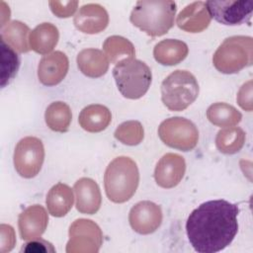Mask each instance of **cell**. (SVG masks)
I'll return each mask as SVG.
<instances>
[{
  "mask_svg": "<svg viewBox=\"0 0 253 253\" xmlns=\"http://www.w3.org/2000/svg\"><path fill=\"white\" fill-rule=\"evenodd\" d=\"M238 207L225 200L201 204L186 222L188 239L199 253H215L226 248L238 231Z\"/></svg>",
  "mask_w": 253,
  "mask_h": 253,
  "instance_id": "1",
  "label": "cell"
},
{
  "mask_svg": "<svg viewBox=\"0 0 253 253\" xmlns=\"http://www.w3.org/2000/svg\"><path fill=\"white\" fill-rule=\"evenodd\" d=\"M176 10V3L170 0L137 1L129 21L148 36L160 37L174 26Z\"/></svg>",
  "mask_w": 253,
  "mask_h": 253,
  "instance_id": "2",
  "label": "cell"
},
{
  "mask_svg": "<svg viewBox=\"0 0 253 253\" xmlns=\"http://www.w3.org/2000/svg\"><path fill=\"white\" fill-rule=\"evenodd\" d=\"M139 183L136 163L129 157L119 156L107 166L104 186L110 201L122 204L128 201L135 193Z\"/></svg>",
  "mask_w": 253,
  "mask_h": 253,
  "instance_id": "3",
  "label": "cell"
},
{
  "mask_svg": "<svg viewBox=\"0 0 253 253\" xmlns=\"http://www.w3.org/2000/svg\"><path fill=\"white\" fill-rule=\"evenodd\" d=\"M113 76L121 94L127 99H139L148 91L152 74L148 65L132 58L124 59L113 68Z\"/></svg>",
  "mask_w": 253,
  "mask_h": 253,
  "instance_id": "4",
  "label": "cell"
},
{
  "mask_svg": "<svg viewBox=\"0 0 253 253\" xmlns=\"http://www.w3.org/2000/svg\"><path fill=\"white\" fill-rule=\"evenodd\" d=\"M253 62V39L248 36H233L225 39L215 50L212 63L224 74L239 72Z\"/></svg>",
  "mask_w": 253,
  "mask_h": 253,
  "instance_id": "5",
  "label": "cell"
},
{
  "mask_svg": "<svg viewBox=\"0 0 253 253\" xmlns=\"http://www.w3.org/2000/svg\"><path fill=\"white\" fill-rule=\"evenodd\" d=\"M199 95L196 77L187 70H175L161 84V100L170 111L187 109Z\"/></svg>",
  "mask_w": 253,
  "mask_h": 253,
  "instance_id": "6",
  "label": "cell"
},
{
  "mask_svg": "<svg viewBox=\"0 0 253 253\" xmlns=\"http://www.w3.org/2000/svg\"><path fill=\"white\" fill-rule=\"evenodd\" d=\"M160 139L168 146L182 151H190L199 140L197 126L188 119L173 117L163 121L158 127Z\"/></svg>",
  "mask_w": 253,
  "mask_h": 253,
  "instance_id": "7",
  "label": "cell"
},
{
  "mask_svg": "<svg viewBox=\"0 0 253 253\" xmlns=\"http://www.w3.org/2000/svg\"><path fill=\"white\" fill-rule=\"evenodd\" d=\"M44 159L42 141L36 136H26L16 145L14 151V166L18 174L30 179L37 176Z\"/></svg>",
  "mask_w": 253,
  "mask_h": 253,
  "instance_id": "8",
  "label": "cell"
},
{
  "mask_svg": "<svg viewBox=\"0 0 253 253\" xmlns=\"http://www.w3.org/2000/svg\"><path fill=\"white\" fill-rule=\"evenodd\" d=\"M67 253H97L103 243L101 228L91 219L78 218L69 227Z\"/></svg>",
  "mask_w": 253,
  "mask_h": 253,
  "instance_id": "9",
  "label": "cell"
},
{
  "mask_svg": "<svg viewBox=\"0 0 253 253\" xmlns=\"http://www.w3.org/2000/svg\"><path fill=\"white\" fill-rule=\"evenodd\" d=\"M211 17L217 22L227 25L236 26L249 22L253 11L252 1L237 0H221L205 2Z\"/></svg>",
  "mask_w": 253,
  "mask_h": 253,
  "instance_id": "10",
  "label": "cell"
},
{
  "mask_svg": "<svg viewBox=\"0 0 253 253\" xmlns=\"http://www.w3.org/2000/svg\"><path fill=\"white\" fill-rule=\"evenodd\" d=\"M160 206L150 201H141L129 211L128 221L131 228L139 234H150L158 229L162 222Z\"/></svg>",
  "mask_w": 253,
  "mask_h": 253,
  "instance_id": "11",
  "label": "cell"
},
{
  "mask_svg": "<svg viewBox=\"0 0 253 253\" xmlns=\"http://www.w3.org/2000/svg\"><path fill=\"white\" fill-rule=\"evenodd\" d=\"M185 171L186 162L183 156L177 153H166L156 164L154 179L161 188H174L181 182Z\"/></svg>",
  "mask_w": 253,
  "mask_h": 253,
  "instance_id": "12",
  "label": "cell"
},
{
  "mask_svg": "<svg viewBox=\"0 0 253 253\" xmlns=\"http://www.w3.org/2000/svg\"><path fill=\"white\" fill-rule=\"evenodd\" d=\"M69 61L66 54L60 50L44 55L38 66V77L45 86L59 84L68 72Z\"/></svg>",
  "mask_w": 253,
  "mask_h": 253,
  "instance_id": "13",
  "label": "cell"
},
{
  "mask_svg": "<svg viewBox=\"0 0 253 253\" xmlns=\"http://www.w3.org/2000/svg\"><path fill=\"white\" fill-rule=\"evenodd\" d=\"M48 222V215L44 208L33 205L24 210L18 218L20 236L23 240L41 238Z\"/></svg>",
  "mask_w": 253,
  "mask_h": 253,
  "instance_id": "14",
  "label": "cell"
},
{
  "mask_svg": "<svg viewBox=\"0 0 253 253\" xmlns=\"http://www.w3.org/2000/svg\"><path fill=\"white\" fill-rule=\"evenodd\" d=\"M74 25L77 30L85 34H98L104 31L109 24V15L106 9L96 3L83 5L74 16Z\"/></svg>",
  "mask_w": 253,
  "mask_h": 253,
  "instance_id": "15",
  "label": "cell"
},
{
  "mask_svg": "<svg viewBox=\"0 0 253 253\" xmlns=\"http://www.w3.org/2000/svg\"><path fill=\"white\" fill-rule=\"evenodd\" d=\"M76 195V209L81 213H96L102 203L101 192L98 184L91 178H80L73 186Z\"/></svg>",
  "mask_w": 253,
  "mask_h": 253,
  "instance_id": "16",
  "label": "cell"
},
{
  "mask_svg": "<svg viewBox=\"0 0 253 253\" xmlns=\"http://www.w3.org/2000/svg\"><path fill=\"white\" fill-rule=\"evenodd\" d=\"M211 17L203 1L193 2L187 5L177 16V26L188 33H201L206 30Z\"/></svg>",
  "mask_w": 253,
  "mask_h": 253,
  "instance_id": "17",
  "label": "cell"
},
{
  "mask_svg": "<svg viewBox=\"0 0 253 253\" xmlns=\"http://www.w3.org/2000/svg\"><path fill=\"white\" fill-rule=\"evenodd\" d=\"M79 70L86 76L98 78L106 74L109 68V59L102 50L97 48L82 49L76 58Z\"/></svg>",
  "mask_w": 253,
  "mask_h": 253,
  "instance_id": "18",
  "label": "cell"
},
{
  "mask_svg": "<svg viewBox=\"0 0 253 253\" xmlns=\"http://www.w3.org/2000/svg\"><path fill=\"white\" fill-rule=\"evenodd\" d=\"M189 52L188 45L179 40L166 39L155 44L153 56L162 65H176L183 61Z\"/></svg>",
  "mask_w": 253,
  "mask_h": 253,
  "instance_id": "19",
  "label": "cell"
},
{
  "mask_svg": "<svg viewBox=\"0 0 253 253\" xmlns=\"http://www.w3.org/2000/svg\"><path fill=\"white\" fill-rule=\"evenodd\" d=\"M112 120L110 110L100 104H92L79 114L78 123L80 126L89 132H100L108 127Z\"/></svg>",
  "mask_w": 253,
  "mask_h": 253,
  "instance_id": "20",
  "label": "cell"
},
{
  "mask_svg": "<svg viewBox=\"0 0 253 253\" xmlns=\"http://www.w3.org/2000/svg\"><path fill=\"white\" fill-rule=\"evenodd\" d=\"M58 39V29L51 23H42L30 33V47L37 53L47 54L55 47Z\"/></svg>",
  "mask_w": 253,
  "mask_h": 253,
  "instance_id": "21",
  "label": "cell"
},
{
  "mask_svg": "<svg viewBox=\"0 0 253 253\" xmlns=\"http://www.w3.org/2000/svg\"><path fill=\"white\" fill-rule=\"evenodd\" d=\"M73 192L69 186L58 183L50 188L46 195V208L48 212L55 217L64 216L73 206Z\"/></svg>",
  "mask_w": 253,
  "mask_h": 253,
  "instance_id": "22",
  "label": "cell"
},
{
  "mask_svg": "<svg viewBox=\"0 0 253 253\" xmlns=\"http://www.w3.org/2000/svg\"><path fill=\"white\" fill-rule=\"evenodd\" d=\"M29 33L31 32L26 24L15 20L1 28L0 39L9 44L14 50L19 52H28L31 49L30 44H28Z\"/></svg>",
  "mask_w": 253,
  "mask_h": 253,
  "instance_id": "23",
  "label": "cell"
},
{
  "mask_svg": "<svg viewBox=\"0 0 253 253\" xmlns=\"http://www.w3.org/2000/svg\"><path fill=\"white\" fill-rule=\"evenodd\" d=\"M44 120L46 126L53 131L65 132L68 130L72 113L70 107L61 101L51 103L45 110Z\"/></svg>",
  "mask_w": 253,
  "mask_h": 253,
  "instance_id": "24",
  "label": "cell"
},
{
  "mask_svg": "<svg viewBox=\"0 0 253 253\" xmlns=\"http://www.w3.org/2000/svg\"><path fill=\"white\" fill-rule=\"evenodd\" d=\"M246 133L238 126H228L220 129L215 137L216 148L224 154L237 153L245 143Z\"/></svg>",
  "mask_w": 253,
  "mask_h": 253,
  "instance_id": "25",
  "label": "cell"
},
{
  "mask_svg": "<svg viewBox=\"0 0 253 253\" xmlns=\"http://www.w3.org/2000/svg\"><path fill=\"white\" fill-rule=\"evenodd\" d=\"M208 120L214 126L228 127L237 125L242 115L233 106L226 103H214L207 110Z\"/></svg>",
  "mask_w": 253,
  "mask_h": 253,
  "instance_id": "26",
  "label": "cell"
},
{
  "mask_svg": "<svg viewBox=\"0 0 253 253\" xmlns=\"http://www.w3.org/2000/svg\"><path fill=\"white\" fill-rule=\"evenodd\" d=\"M103 49L109 59L114 64L134 56L133 44L126 38L121 36H111L103 43Z\"/></svg>",
  "mask_w": 253,
  "mask_h": 253,
  "instance_id": "27",
  "label": "cell"
},
{
  "mask_svg": "<svg viewBox=\"0 0 253 253\" xmlns=\"http://www.w3.org/2000/svg\"><path fill=\"white\" fill-rule=\"evenodd\" d=\"M116 139L126 145L139 144L144 136L142 125L138 121H127L121 124L115 130Z\"/></svg>",
  "mask_w": 253,
  "mask_h": 253,
  "instance_id": "28",
  "label": "cell"
},
{
  "mask_svg": "<svg viewBox=\"0 0 253 253\" xmlns=\"http://www.w3.org/2000/svg\"><path fill=\"white\" fill-rule=\"evenodd\" d=\"M1 42V54H2V74H1V86L5 87L16 75L20 58L16 51L0 39Z\"/></svg>",
  "mask_w": 253,
  "mask_h": 253,
  "instance_id": "29",
  "label": "cell"
},
{
  "mask_svg": "<svg viewBox=\"0 0 253 253\" xmlns=\"http://www.w3.org/2000/svg\"><path fill=\"white\" fill-rule=\"evenodd\" d=\"M48 5L51 12L58 18H68L75 13L78 1H49Z\"/></svg>",
  "mask_w": 253,
  "mask_h": 253,
  "instance_id": "30",
  "label": "cell"
},
{
  "mask_svg": "<svg viewBox=\"0 0 253 253\" xmlns=\"http://www.w3.org/2000/svg\"><path fill=\"white\" fill-rule=\"evenodd\" d=\"M252 87V80L247 81L240 87L236 97L238 105L247 112H251L253 110Z\"/></svg>",
  "mask_w": 253,
  "mask_h": 253,
  "instance_id": "31",
  "label": "cell"
},
{
  "mask_svg": "<svg viewBox=\"0 0 253 253\" xmlns=\"http://www.w3.org/2000/svg\"><path fill=\"white\" fill-rule=\"evenodd\" d=\"M1 252H9L16 243V235L13 227L7 224H1Z\"/></svg>",
  "mask_w": 253,
  "mask_h": 253,
  "instance_id": "32",
  "label": "cell"
},
{
  "mask_svg": "<svg viewBox=\"0 0 253 253\" xmlns=\"http://www.w3.org/2000/svg\"><path fill=\"white\" fill-rule=\"evenodd\" d=\"M22 251L24 252H55L52 244L42 240L41 238L30 240V242L26 243L23 246Z\"/></svg>",
  "mask_w": 253,
  "mask_h": 253,
  "instance_id": "33",
  "label": "cell"
}]
</instances>
